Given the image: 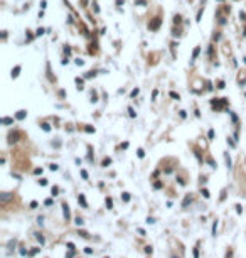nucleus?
I'll list each match as a JSON object with an SVG mask.
<instances>
[{
    "label": "nucleus",
    "instance_id": "nucleus-19",
    "mask_svg": "<svg viewBox=\"0 0 246 258\" xmlns=\"http://www.w3.org/2000/svg\"><path fill=\"white\" fill-rule=\"evenodd\" d=\"M51 192H52V196H57V192H59V189H57V187H52V189H51Z\"/></svg>",
    "mask_w": 246,
    "mask_h": 258
},
{
    "label": "nucleus",
    "instance_id": "nucleus-8",
    "mask_svg": "<svg viewBox=\"0 0 246 258\" xmlns=\"http://www.w3.org/2000/svg\"><path fill=\"white\" fill-rule=\"evenodd\" d=\"M2 123H4V125H12V123H14V120L9 118V117H4V118H2Z\"/></svg>",
    "mask_w": 246,
    "mask_h": 258
},
{
    "label": "nucleus",
    "instance_id": "nucleus-16",
    "mask_svg": "<svg viewBox=\"0 0 246 258\" xmlns=\"http://www.w3.org/2000/svg\"><path fill=\"white\" fill-rule=\"evenodd\" d=\"M110 164H111V159H105V160H103V167H106V165H110Z\"/></svg>",
    "mask_w": 246,
    "mask_h": 258
},
{
    "label": "nucleus",
    "instance_id": "nucleus-24",
    "mask_svg": "<svg viewBox=\"0 0 246 258\" xmlns=\"http://www.w3.org/2000/svg\"><path fill=\"white\" fill-rule=\"evenodd\" d=\"M202 194H204V197H206V199L209 197V191H207V189H202Z\"/></svg>",
    "mask_w": 246,
    "mask_h": 258
},
{
    "label": "nucleus",
    "instance_id": "nucleus-29",
    "mask_svg": "<svg viewBox=\"0 0 246 258\" xmlns=\"http://www.w3.org/2000/svg\"><path fill=\"white\" fill-rule=\"evenodd\" d=\"M207 135H209V138H214V130H209V133H207Z\"/></svg>",
    "mask_w": 246,
    "mask_h": 258
},
{
    "label": "nucleus",
    "instance_id": "nucleus-6",
    "mask_svg": "<svg viewBox=\"0 0 246 258\" xmlns=\"http://www.w3.org/2000/svg\"><path fill=\"white\" fill-rule=\"evenodd\" d=\"M25 115H27V112H24V110H20V112H17L15 118H17V120H24V118H25Z\"/></svg>",
    "mask_w": 246,
    "mask_h": 258
},
{
    "label": "nucleus",
    "instance_id": "nucleus-27",
    "mask_svg": "<svg viewBox=\"0 0 246 258\" xmlns=\"http://www.w3.org/2000/svg\"><path fill=\"white\" fill-rule=\"evenodd\" d=\"M81 175H83L84 179H88V172H86V170H81Z\"/></svg>",
    "mask_w": 246,
    "mask_h": 258
},
{
    "label": "nucleus",
    "instance_id": "nucleus-14",
    "mask_svg": "<svg viewBox=\"0 0 246 258\" xmlns=\"http://www.w3.org/2000/svg\"><path fill=\"white\" fill-rule=\"evenodd\" d=\"M40 127H42V130H44V132H49V130H51L49 123H42V125H40Z\"/></svg>",
    "mask_w": 246,
    "mask_h": 258
},
{
    "label": "nucleus",
    "instance_id": "nucleus-22",
    "mask_svg": "<svg viewBox=\"0 0 246 258\" xmlns=\"http://www.w3.org/2000/svg\"><path fill=\"white\" fill-rule=\"evenodd\" d=\"M83 223H84V221H83L81 218H78V219H76V225H78V226H83Z\"/></svg>",
    "mask_w": 246,
    "mask_h": 258
},
{
    "label": "nucleus",
    "instance_id": "nucleus-31",
    "mask_svg": "<svg viewBox=\"0 0 246 258\" xmlns=\"http://www.w3.org/2000/svg\"><path fill=\"white\" fill-rule=\"evenodd\" d=\"M218 88H221V90H223V88H224V81H219V83H218Z\"/></svg>",
    "mask_w": 246,
    "mask_h": 258
},
{
    "label": "nucleus",
    "instance_id": "nucleus-38",
    "mask_svg": "<svg viewBox=\"0 0 246 258\" xmlns=\"http://www.w3.org/2000/svg\"><path fill=\"white\" fill-rule=\"evenodd\" d=\"M39 182H40V186H46V184H47V180H46V179H40Z\"/></svg>",
    "mask_w": 246,
    "mask_h": 258
},
{
    "label": "nucleus",
    "instance_id": "nucleus-15",
    "mask_svg": "<svg viewBox=\"0 0 246 258\" xmlns=\"http://www.w3.org/2000/svg\"><path fill=\"white\" fill-rule=\"evenodd\" d=\"M137 155H138L140 159L143 157V155H145V152H143V149H138V150H137Z\"/></svg>",
    "mask_w": 246,
    "mask_h": 258
},
{
    "label": "nucleus",
    "instance_id": "nucleus-9",
    "mask_svg": "<svg viewBox=\"0 0 246 258\" xmlns=\"http://www.w3.org/2000/svg\"><path fill=\"white\" fill-rule=\"evenodd\" d=\"M199 52H201V47H196V49H194V52H192V61H194V59H197Z\"/></svg>",
    "mask_w": 246,
    "mask_h": 258
},
{
    "label": "nucleus",
    "instance_id": "nucleus-25",
    "mask_svg": "<svg viewBox=\"0 0 246 258\" xmlns=\"http://www.w3.org/2000/svg\"><path fill=\"white\" fill-rule=\"evenodd\" d=\"M123 201H130V196H128V192H125V194H123Z\"/></svg>",
    "mask_w": 246,
    "mask_h": 258
},
{
    "label": "nucleus",
    "instance_id": "nucleus-20",
    "mask_svg": "<svg viewBox=\"0 0 246 258\" xmlns=\"http://www.w3.org/2000/svg\"><path fill=\"white\" fill-rule=\"evenodd\" d=\"M190 199H192V197H185V199H184V208H185V206H187V204H189V202H190Z\"/></svg>",
    "mask_w": 246,
    "mask_h": 258
},
{
    "label": "nucleus",
    "instance_id": "nucleus-17",
    "mask_svg": "<svg viewBox=\"0 0 246 258\" xmlns=\"http://www.w3.org/2000/svg\"><path fill=\"white\" fill-rule=\"evenodd\" d=\"M170 96H172L174 100H180V96L177 95V93H174V91H170Z\"/></svg>",
    "mask_w": 246,
    "mask_h": 258
},
{
    "label": "nucleus",
    "instance_id": "nucleus-18",
    "mask_svg": "<svg viewBox=\"0 0 246 258\" xmlns=\"http://www.w3.org/2000/svg\"><path fill=\"white\" fill-rule=\"evenodd\" d=\"M35 253H39V248H34V250H30V251H29V255L32 256V255H35Z\"/></svg>",
    "mask_w": 246,
    "mask_h": 258
},
{
    "label": "nucleus",
    "instance_id": "nucleus-1",
    "mask_svg": "<svg viewBox=\"0 0 246 258\" xmlns=\"http://www.w3.org/2000/svg\"><path fill=\"white\" fill-rule=\"evenodd\" d=\"M160 25H162V19H160V17H153L150 22H148V29H150V30H153V32H155V30H158V27H160Z\"/></svg>",
    "mask_w": 246,
    "mask_h": 258
},
{
    "label": "nucleus",
    "instance_id": "nucleus-12",
    "mask_svg": "<svg viewBox=\"0 0 246 258\" xmlns=\"http://www.w3.org/2000/svg\"><path fill=\"white\" fill-rule=\"evenodd\" d=\"M106 206H108V209L113 208V199H111V197H106Z\"/></svg>",
    "mask_w": 246,
    "mask_h": 258
},
{
    "label": "nucleus",
    "instance_id": "nucleus-5",
    "mask_svg": "<svg viewBox=\"0 0 246 258\" xmlns=\"http://www.w3.org/2000/svg\"><path fill=\"white\" fill-rule=\"evenodd\" d=\"M78 201H79V204H81L83 208H88V202H86V199H84L83 194H79V196H78Z\"/></svg>",
    "mask_w": 246,
    "mask_h": 258
},
{
    "label": "nucleus",
    "instance_id": "nucleus-34",
    "mask_svg": "<svg viewBox=\"0 0 246 258\" xmlns=\"http://www.w3.org/2000/svg\"><path fill=\"white\" fill-rule=\"evenodd\" d=\"M207 162L211 164V165H213V167H216V164H214V160H213V159H207Z\"/></svg>",
    "mask_w": 246,
    "mask_h": 258
},
{
    "label": "nucleus",
    "instance_id": "nucleus-7",
    "mask_svg": "<svg viewBox=\"0 0 246 258\" xmlns=\"http://www.w3.org/2000/svg\"><path fill=\"white\" fill-rule=\"evenodd\" d=\"M19 73H20V66H15L14 69H12V78H17Z\"/></svg>",
    "mask_w": 246,
    "mask_h": 258
},
{
    "label": "nucleus",
    "instance_id": "nucleus-37",
    "mask_svg": "<svg viewBox=\"0 0 246 258\" xmlns=\"http://www.w3.org/2000/svg\"><path fill=\"white\" fill-rule=\"evenodd\" d=\"M86 132H88V133H93V132H95V128H91V127H88V128H86Z\"/></svg>",
    "mask_w": 246,
    "mask_h": 258
},
{
    "label": "nucleus",
    "instance_id": "nucleus-41",
    "mask_svg": "<svg viewBox=\"0 0 246 258\" xmlns=\"http://www.w3.org/2000/svg\"><path fill=\"white\" fill-rule=\"evenodd\" d=\"M174 258H177V256H174Z\"/></svg>",
    "mask_w": 246,
    "mask_h": 258
},
{
    "label": "nucleus",
    "instance_id": "nucleus-32",
    "mask_svg": "<svg viewBox=\"0 0 246 258\" xmlns=\"http://www.w3.org/2000/svg\"><path fill=\"white\" fill-rule=\"evenodd\" d=\"M137 95H138V90H137V88H135V90L132 91V96H133V98H135V96H137Z\"/></svg>",
    "mask_w": 246,
    "mask_h": 258
},
{
    "label": "nucleus",
    "instance_id": "nucleus-11",
    "mask_svg": "<svg viewBox=\"0 0 246 258\" xmlns=\"http://www.w3.org/2000/svg\"><path fill=\"white\" fill-rule=\"evenodd\" d=\"M0 197H2V201L5 202V201H9V199H10V194H9V192H4V194H2Z\"/></svg>",
    "mask_w": 246,
    "mask_h": 258
},
{
    "label": "nucleus",
    "instance_id": "nucleus-4",
    "mask_svg": "<svg viewBox=\"0 0 246 258\" xmlns=\"http://www.w3.org/2000/svg\"><path fill=\"white\" fill-rule=\"evenodd\" d=\"M62 211H64V219L69 221V206L67 204H62Z\"/></svg>",
    "mask_w": 246,
    "mask_h": 258
},
{
    "label": "nucleus",
    "instance_id": "nucleus-3",
    "mask_svg": "<svg viewBox=\"0 0 246 258\" xmlns=\"http://www.w3.org/2000/svg\"><path fill=\"white\" fill-rule=\"evenodd\" d=\"M19 137H20V133H19L17 130L15 132H10V133H9V143H15V142L19 140Z\"/></svg>",
    "mask_w": 246,
    "mask_h": 258
},
{
    "label": "nucleus",
    "instance_id": "nucleus-28",
    "mask_svg": "<svg viewBox=\"0 0 246 258\" xmlns=\"http://www.w3.org/2000/svg\"><path fill=\"white\" fill-rule=\"evenodd\" d=\"M35 34H37V35H42V34H44V29H37V32H35Z\"/></svg>",
    "mask_w": 246,
    "mask_h": 258
},
{
    "label": "nucleus",
    "instance_id": "nucleus-13",
    "mask_svg": "<svg viewBox=\"0 0 246 258\" xmlns=\"http://www.w3.org/2000/svg\"><path fill=\"white\" fill-rule=\"evenodd\" d=\"M180 19H182V17H180V15H175V17H174V24H177V25H179V24L182 22Z\"/></svg>",
    "mask_w": 246,
    "mask_h": 258
},
{
    "label": "nucleus",
    "instance_id": "nucleus-21",
    "mask_svg": "<svg viewBox=\"0 0 246 258\" xmlns=\"http://www.w3.org/2000/svg\"><path fill=\"white\" fill-rule=\"evenodd\" d=\"M37 240L40 241V245H44V236H42V235H37Z\"/></svg>",
    "mask_w": 246,
    "mask_h": 258
},
{
    "label": "nucleus",
    "instance_id": "nucleus-33",
    "mask_svg": "<svg viewBox=\"0 0 246 258\" xmlns=\"http://www.w3.org/2000/svg\"><path fill=\"white\" fill-rule=\"evenodd\" d=\"M194 256L199 258V250H197V248H194Z\"/></svg>",
    "mask_w": 246,
    "mask_h": 258
},
{
    "label": "nucleus",
    "instance_id": "nucleus-2",
    "mask_svg": "<svg viewBox=\"0 0 246 258\" xmlns=\"http://www.w3.org/2000/svg\"><path fill=\"white\" fill-rule=\"evenodd\" d=\"M211 105H213V108H216V110H223V108L228 105V100H226V98H221V100H213V101H211Z\"/></svg>",
    "mask_w": 246,
    "mask_h": 258
},
{
    "label": "nucleus",
    "instance_id": "nucleus-10",
    "mask_svg": "<svg viewBox=\"0 0 246 258\" xmlns=\"http://www.w3.org/2000/svg\"><path fill=\"white\" fill-rule=\"evenodd\" d=\"M76 84H78V90H83V84H84V81L81 78H76Z\"/></svg>",
    "mask_w": 246,
    "mask_h": 258
},
{
    "label": "nucleus",
    "instance_id": "nucleus-30",
    "mask_svg": "<svg viewBox=\"0 0 246 258\" xmlns=\"http://www.w3.org/2000/svg\"><path fill=\"white\" fill-rule=\"evenodd\" d=\"M84 253H88V255H91V253H93V250H91V248H84Z\"/></svg>",
    "mask_w": 246,
    "mask_h": 258
},
{
    "label": "nucleus",
    "instance_id": "nucleus-35",
    "mask_svg": "<svg viewBox=\"0 0 246 258\" xmlns=\"http://www.w3.org/2000/svg\"><path fill=\"white\" fill-rule=\"evenodd\" d=\"M30 208H32V209H34V208H37V202L32 201V202H30Z\"/></svg>",
    "mask_w": 246,
    "mask_h": 258
},
{
    "label": "nucleus",
    "instance_id": "nucleus-23",
    "mask_svg": "<svg viewBox=\"0 0 246 258\" xmlns=\"http://www.w3.org/2000/svg\"><path fill=\"white\" fill-rule=\"evenodd\" d=\"M239 17H241V20H243V22H246V14H244V12H241Z\"/></svg>",
    "mask_w": 246,
    "mask_h": 258
},
{
    "label": "nucleus",
    "instance_id": "nucleus-36",
    "mask_svg": "<svg viewBox=\"0 0 246 258\" xmlns=\"http://www.w3.org/2000/svg\"><path fill=\"white\" fill-rule=\"evenodd\" d=\"M52 204V199H46V206H51Z\"/></svg>",
    "mask_w": 246,
    "mask_h": 258
},
{
    "label": "nucleus",
    "instance_id": "nucleus-26",
    "mask_svg": "<svg viewBox=\"0 0 246 258\" xmlns=\"http://www.w3.org/2000/svg\"><path fill=\"white\" fill-rule=\"evenodd\" d=\"M128 115H130V117H135V112H133V108H128Z\"/></svg>",
    "mask_w": 246,
    "mask_h": 258
},
{
    "label": "nucleus",
    "instance_id": "nucleus-40",
    "mask_svg": "<svg viewBox=\"0 0 246 258\" xmlns=\"http://www.w3.org/2000/svg\"><path fill=\"white\" fill-rule=\"evenodd\" d=\"M244 35H246V29H244Z\"/></svg>",
    "mask_w": 246,
    "mask_h": 258
},
{
    "label": "nucleus",
    "instance_id": "nucleus-39",
    "mask_svg": "<svg viewBox=\"0 0 246 258\" xmlns=\"http://www.w3.org/2000/svg\"><path fill=\"white\" fill-rule=\"evenodd\" d=\"M216 226H218V225L214 223V225H213V235H214V236H216Z\"/></svg>",
    "mask_w": 246,
    "mask_h": 258
}]
</instances>
